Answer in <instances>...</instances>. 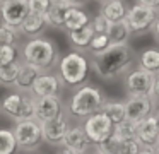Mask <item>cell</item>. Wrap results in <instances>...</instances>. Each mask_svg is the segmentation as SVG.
<instances>
[{"label": "cell", "instance_id": "obj_15", "mask_svg": "<svg viewBox=\"0 0 159 154\" xmlns=\"http://www.w3.org/2000/svg\"><path fill=\"white\" fill-rule=\"evenodd\" d=\"M60 113H62L60 96H41V98L34 99V120H38V122L53 118Z\"/></svg>", "mask_w": 159, "mask_h": 154}, {"label": "cell", "instance_id": "obj_3", "mask_svg": "<svg viewBox=\"0 0 159 154\" xmlns=\"http://www.w3.org/2000/svg\"><path fill=\"white\" fill-rule=\"evenodd\" d=\"M87 70H89V62L79 51L67 53L58 63L60 79L69 87H77L82 84L87 77Z\"/></svg>", "mask_w": 159, "mask_h": 154}, {"label": "cell", "instance_id": "obj_27", "mask_svg": "<svg viewBox=\"0 0 159 154\" xmlns=\"http://www.w3.org/2000/svg\"><path fill=\"white\" fill-rule=\"evenodd\" d=\"M140 68L149 72H157L159 70V51L151 48V50L142 51L140 55Z\"/></svg>", "mask_w": 159, "mask_h": 154}, {"label": "cell", "instance_id": "obj_16", "mask_svg": "<svg viewBox=\"0 0 159 154\" xmlns=\"http://www.w3.org/2000/svg\"><path fill=\"white\" fill-rule=\"evenodd\" d=\"M70 7V3L67 0H50V5L46 7L43 19H45L46 26L52 27H63V16H65L67 9Z\"/></svg>", "mask_w": 159, "mask_h": 154}, {"label": "cell", "instance_id": "obj_4", "mask_svg": "<svg viewBox=\"0 0 159 154\" xmlns=\"http://www.w3.org/2000/svg\"><path fill=\"white\" fill-rule=\"evenodd\" d=\"M24 60L36 65L39 70H48L57 60V46L45 38H33L24 46Z\"/></svg>", "mask_w": 159, "mask_h": 154}, {"label": "cell", "instance_id": "obj_17", "mask_svg": "<svg viewBox=\"0 0 159 154\" xmlns=\"http://www.w3.org/2000/svg\"><path fill=\"white\" fill-rule=\"evenodd\" d=\"M39 70L36 65L29 63V62L24 60V63L19 65V72H17V77H16L14 81V87L17 89V91H29L33 86V82H34V79L39 75Z\"/></svg>", "mask_w": 159, "mask_h": 154}, {"label": "cell", "instance_id": "obj_10", "mask_svg": "<svg viewBox=\"0 0 159 154\" xmlns=\"http://www.w3.org/2000/svg\"><path fill=\"white\" fill-rule=\"evenodd\" d=\"M28 14V0H4V2H0V21L11 27L17 29Z\"/></svg>", "mask_w": 159, "mask_h": 154}, {"label": "cell", "instance_id": "obj_5", "mask_svg": "<svg viewBox=\"0 0 159 154\" xmlns=\"http://www.w3.org/2000/svg\"><path fill=\"white\" fill-rule=\"evenodd\" d=\"M135 140L139 142L140 149L139 152H157L159 146V127H157V115L152 111L145 118L135 123Z\"/></svg>", "mask_w": 159, "mask_h": 154}, {"label": "cell", "instance_id": "obj_30", "mask_svg": "<svg viewBox=\"0 0 159 154\" xmlns=\"http://www.w3.org/2000/svg\"><path fill=\"white\" fill-rule=\"evenodd\" d=\"M19 38V29L11 27L7 24H0V46L2 44H16Z\"/></svg>", "mask_w": 159, "mask_h": 154}, {"label": "cell", "instance_id": "obj_13", "mask_svg": "<svg viewBox=\"0 0 159 154\" xmlns=\"http://www.w3.org/2000/svg\"><path fill=\"white\" fill-rule=\"evenodd\" d=\"M125 106V118L137 123L139 120L145 118L156 111V103L151 101L149 96H128V99L123 103Z\"/></svg>", "mask_w": 159, "mask_h": 154}, {"label": "cell", "instance_id": "obj_12", "mask_svg": "<svg viewBox=\"0 0 159 154\" xmlns=\"http://www.w3.org/2000/svg\"><path fill=\"white\" fill-rule=\"evenodd\" d=\"M60 146H63V152L82 154V152H87L93 144L87 139V135H86L82 127L75 125V127H69V128H67Z\"/></svg>", "mask_w": 159, "mask_h": 154}, {"label": "cell", "instance_id": "obj_8", "mask_svg": "<svg viewBox=\"0 0 159 154\" xmlns=\"http://www.w3.org/2000/svg\"><path fill=\"white\" fill-rule=\"evenodd\" d=\"M82 128H84V132H86L87 139L91 140V144H93V146H98V144H103L104 140L113 133V123H111V120L99 110V111L86 116V122H84Z\"/></svg>", "mask_w": 159, "mask_h": 154}, {"label": "cell", "instance_id": "obj_9", "mask_svg": "<svg viewBox=\"0 0 159 154\" xmlns=\"http://www.w3.org/2000/svg\"><path fill=\"white\" fill-rule=\"evenodd\" d=\"M156 79H157V72L154 74L144 68H137V70L128 72L125 79V89L128 96H149Z\"/></svg>", "mask_w": 159, "mask_h": 154}, {"label": "cell", "instance_id": "obj_37", "mask_svg": "<svg viewBox=\"0 0 159 154\" xmlns=\"http://www.w3.org/2000/svg\"><path fill=\"white\" fill-rule=\"evenodd\" d=\"M101 2H108V0H101Z\"/></svg>", "mask_w": 159, "mask_h": 154}, {"label": "cell", "instance_id": "obj_14", "mask_svg": "<svg viewBox=\"0 0 159 154\" xmlns=\"http://www.w3.org/2000/svg\"><path fill=\"white\" fill-rule=\"evenodd\" d=\"M63 87V82L60 79V75L55 74H48V72H39V75L34 79L31 89L29 91L36 96V98H41V96H60V91Z\"/></svg>", "mask_w": 159, "mask_h": 154}, {"label": "cell", "instance_id": "obj_11", "mask_svg": "<svg viewBox=\"0 0 159 154\" xmlns=\"http://www.w3.org/2000/svg\"><path fill=\"white\" fill-rule=\"evenodd\" d=\"M39 127H41V139L46 144H50V146H60L67 128H69V123H67L65 116L60 113V115L53 116V118L39 122Z\"/></svg>", "mask_w": 159, "mask_h": 154}, {"label": "cell", "instance_id": "obj_35", "mask_svg": "<svg viewBox=\"0 0 159 154\" xmlns=\"http://www.w3.org/2000/svg\"><path fill=\"white\" fill-rule=\"evenodd\" d=\"M139 3H144V5H149V7H159V0H137Z\"/></svg>", "mask_w": 159, "mask_h": 154}, {"label": "cell", "instance_id": "obj_31", "mask_svg": "<svg viewBox=\"0 0 159 154\" xmlns=\"http://www.w3.org/2000/svg\"><path fill=\"white\" fill-rule=\"evenodd\" d=\"M17 60V50L14 44H2L0 46V65Z\"/></svg>", "mask_w": 159, "mask_h": 154}, {"label": "cell", "instance_id": "obj_38", "mask_svg": "<svg viewBox=\"0 0 159 154\" xmlns=\"http://www.w3.org/2000/svg\"><path fill=\"white\" fill-rule=\"evenodd\" d=\"M0 2H4V0H0Z\"/></svg>", "mask_w": 159, "mask_h": 154}, {"label": "cell", "instance_id": "obj_25", "mask_svg": "<svg viewBox=\"0 0 159 154\" xmlns=\"http://www.w3.org/2000/svg\"><path fill=\"white\" fill-rule=\"evenodd\" d=\"M19 65L21 63L17 60H12L9 63L0 65V84L5 86V87L14 86V81L17 77V72H19Z\"/></svg>", "mask_w": 159, "mask_h": 154}, {"label": "cell", "instance_id": "obj_32", "mask_svg": "<svg viewBox=\"0 0 159 154\" xmlns=\"http://www.w3.org/2000/svg\"><path fill=\"white\" fill-rule=\"evenodd\" d=\"M108 44H110V38H108L106 33H94L89 48L93 51H99V50H104Z\"/></svg>", "mask_w": 159, "mask_h": 154}, {"label": "cell", "instance_id": "obj_19", "mask_svg": "<svg viewBox=\"0 0 159 154\" xmlns=\"http://www.w3.org/2000/svg\"><path fill=\"white\" fill-rule=\"evenodd\" d=\"M45 26H46V22H45V19H43L41 14L29 12L28 16L24 17V21L21 22V26H19L17 29L21 31L24 36H38V34L43 33Z\"/></svg>", "mask_w": 159, "mask_h": 154}, {"label": "cell", "instance_id": "obj_18", "mask_svg": "<svg viewBox=\"0 0 159 154\" xmlns=\"http://www.w3.org/2000/svg\"><path fill=\"white\" fill-rule=\"evenodd\" d=\"M106 34L110 38V43H127L132 36V31H130V27H128L127 21L123 17V19L113 21V22L108 24Z\"/></svg>", "mask_w": 159, "mask_h": 154}, {"label": "cell", "instance_id": "obj_1", "mask_svg": "<svg viewBox=\"0 0 159 154\" xmlns=\"http://www.w3.org/2000/svg\"><path fill=\"white\" fill-rule=\"evenodd\" d=\"M94 68L103 79H115L132 63L134 53L127 43H110L104 50L93 51Z\"/></svg>", "mask_w": 159, "mask_h": 154}, {"label": "cell", "instance_id": "obj_33", "mask_svg": "<svg viewBox=\"0 0 159 154\" xmlns=\"http://www.w3.org/2000/svg\"><path fill=\"white\" fill-rule=\"evenodd\" d=\"M91 22V26H93V29H94V33H106V29H108V19L103 16V14H98L96 17H94L93 21H89Z\"/></svg>", "mask_w": 159, "mask_h": 154}, {"label": "cell", "instance_id": "obj_7", "mask_svg": "<svg viewBox=\"0 0 159 154\" xmlns=\"http://www.w3.org/2000/svg\"><path fill=\"white\" fill-rule=\"evenodd\" d=\"M156 19H157L156 7H149L139 2L135 5H132L130 9H127V14H125V21H127L132 34H142L145 31H149L151 24Z\"/></svg>", "mask_w": 159, "mask_h": 154}, {"label": "cell", "instance_id": "obj_23", "mask_svg": "<svg viewBox=\"0 0 159 154\" xmlns=\"http://www.w3.org/2000/svg\"><path fill=\"white\" fill-rule=\"evenodd\" d=\"M12 118L14 120L34 118V98L21 94V101H19V106H17V110H16V113L12 115Z\"/></svg>", "mask_w": 159, "mask_h": 154}, {"label": "cell", "instance_id": "obj_26", "mask_svg": "<svg viewBox=\"0 0 159 154\" xmlns=\"http://www.w3.org/2000/svg\"><path fill=\"white\" fill-rule=\"evenodd\" d=\"M113 137H116L118 140H130L135 139V122L123 118L121 122L115 123L113 125Z\"/></svg>", "mask_w": 159, "mask_h": 154}, {"label": "cell", "instance_id": "obj_29", "mask_svg": "<svg viewBox=\"0 0 159 154\" xmlns=\"http://www.w3.org/2000/svg\"><path fill=\"white\" fill-rule=\"evenodd\" d=\"M19 101H21V92H12V94H7L2 99L0 108H2L4 113H7L9 116H12L16 113V110H17V106H19Z\"/></svg>", "mask_w": 159, "mask_h": 154}, {"label": "cell", "instance_id": "obj_24", "mask_svg": "<svg viewBox=\"0 0 159 154\" xmlns=\"http://www.w3.org/2000/svg\"><path fill=\"white\" fill-rule=\"evenodd\" d=\"M101 111L111 120L113 125L125 118V106H123V103H120V101H106V99H104L103 106H101Z\"/></svg>", "mask_w": 159, "mask_h": 154}, {"label": "cell", "instance_id": "obj_2", "mask_svg": "<svg viewBox=\"0 0 159 154\" xmlns=\"http://www.w3.org/2000/svg\"><path fill=\"white\" fill-rule=\"evenodd\" d=\"M104 103V96L96 86H82L72 94L69 101V111L70 115L77 116V118H86V116L93 115V113L99 111L101 106Z\"/></svg>", "mask_w": 159, "mask_h": 154}, {"label": "cell", "instance_id": "obj_22", "mask_svg": "<svg viewBox=\"0 0 159 154\" xmlns=\"http://www.w3.org/2000/svg\"><path fill=\"white\" fill-rule=\"evenodd\" d=\"M103 9H101V14L108 19V22H113V21L123 19L125 14H127V5H125L123 0H108V2H103Z\"/></svg>", "mask_w": 159, "mask_h": 154}, {"label": "cell", "instance_id": "obj_6", "mask_svg": "<svg viewBox=\"0 0 159 154\" xmlns=\"http://www.w3.org/2000/svg\"><path fill=\"white\" fill-rule=\"evenodd\" d=\"M14 137H16V144L19 149L22 151H33L41 144V127L39 122L34 118L29 120H16V127H14Z\"/></svg>", "mask_w": 159, "mask_h": 154}, {"label": "cell", "instance_id": "obj_21", "mask_svg": "<svg viewBox=\"0 0 159 154\" xmlns=\"http://www.w3.org/2000/svg\"><path fill=\"white\" fill-rule=\"evenodd\" d=\"M87 22H89V16L75 5H70L69 9H67L65 16H63V27H65L67 31L82 27V26H86Z\"/></svg>", "mask_w": 159, "mask_h": 154}, {"label": "cell", "instance_id": "obj_36", "mask_svg": "<svg viewBox=\"0 0 159 154\" xmlns=\"http://www.w3.org/2000/svg\"><path fill=\"white\" fill-rule=\"evenodd\" d=\"M67 2H69L70 5H75V7H80V5H84V3L87 2V0H67Z\"/></svg>", "mask_w": 159, "mask_h": 154}, {"label": "cell", "instance_id": "obj_28", "mask_svg": "<svg viewBox=\"0 0 159 154\" xmlns=\"http://www.w3.org/2000/svg\"><path fill=\"white\" fill-rule=\"evenodd\" d=\"M17 149L14 132L9 128H0V154H12Z\"/></svg>", "mask_w": 159, "mask_h": 154}, {"label": "cell", "instance_id": "obj_34", "mask_svg": "<svg viewBox=\"0 0 159 154\" xmlns=\"http://www.w3.org/2000/svg\"><path fill=\"white\" fill-rule=\"evenodd\" d=\"M50 5V0H28V9L33 14H45L46 7Z\"/></svg>", "mask_w": 159, "mask_h": 154}, {"label": "cell", "instance_id": "obj_20", "mask_svg": "<svg viewBox=\"0 0 159 154\" xmlns=\"http://www.w3.org/2000/svg\"><path fill=\"white\" fill-rule=\"evenodd\" d=\"M93 36H94V29H93V26H91V22H87L86 26H82V27L69 31L70 41H72V44L77 46L79 50H89Z\"/></svg>", "mask_w": 159, "mask_h": 154}]
</instances>
